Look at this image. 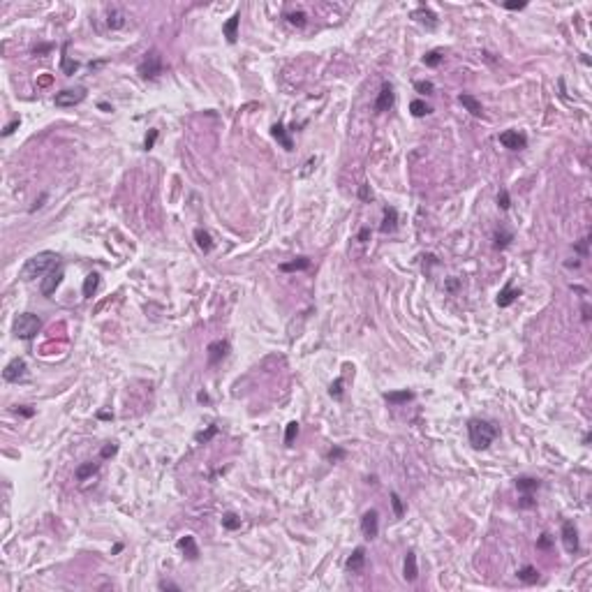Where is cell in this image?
Returning <instances> with one entry per match:
<instances>
[{
	"label": "cell",
	"mask_w": 592,
	"mask_h": 592,
	"mask_svg": "<svg viewBox=\"0 0 592 592\" xmlns=\"http://www.w3.org/2000/svg\"><path fill=\"white\" fill-rule=\"evenodd\" d=\"M458 102H460V104H463V107L467 109L472 116H477V118H479V116H484V107H481V102H479L474 95L460 93V95H458Z\"/></svg>",
	"instance_id": "obj_14"
},
{
	"label": "cell",
	"mask_w": 592,
	"mask_h": 592,
	"mask_svg": "<svg viewBox=\"0 0 592 592\" xmlns=\"http://www.w3.org/2000/svg\"><path fill=\"white\" fill-rule=\"evenodd\" d=\"M197 400H199V403H208V396H206V393H204V391H201L199 396H197Z\"/></svg>",
	"instance_id": "obj_57"
},
{
	"label": "cell",
	"mask_w": 592,
	"mask_h": 592,
	"mask_svg": "<svg viewBox=\"0 0 592 592\" xmlns=\"http://www.w3.org/2000/svg\"><path fill=\"white\" fill-rule=\"evenodd\" d=\"M562 544L567 553H576L578 550V530L574 525V521H564L562 523Z\"/></svg>",
	"instance_id": "obj_8"
},
{
	"label": "cell",
	"mask_w": 592,
	"mask_h": 592,
	"mask_svg": "<svg viewBox=\"0 0 592 592\" xmlns=\"http://www.w3.org/2000/svg\"><path fill=\"white\" fill-rule=\"evenodd\" d=\"M391 504H393V511H396V516H398V518H403V514H405V506H403V500H400L398 493H391Z\"/></svg>",
	"instance_id": "obj_38"
},
{
	"label": "cell",
	"mask_w": 592,
	"mask_h": 592,
	"mask_svg": "<svg viewBox=\"0 0 592 592\" xmlns=\"http://www.w3.org/2000/svg\"><path fill=\"white\" fill-rule=\"evenodd\" d=\"M58 255L56 252H51V250H44V252H37V255H33V257L23 264L21 269V280H35V278H44L49 271H53L56 266H60V262H58Z\"/></svg>",
	"instance_id": "obj_1"
},
{
	"label": "cell",
	"mask_w": 592,
	"mask_h": 592,
	"mask_svg": "<svg viewBox=\"0 0 592 592\" xmlns=\"http://www.w3.org/2000/svg\"><path fill=\"white\" fill-rule=\"evenodd\" d=\"M42 328V319L35 313H21L14 319V335L19 340H33Z\"/></svg>",
	"instance_id": "obj_3"
},
{
	"label": "cell",
	"mask_w": 592,
	"mask_h": 592,
	"mask_svg": "<svg viewBox=\"0 0 592 592\" xmlns=\"http://www.w3.org/2000/svg\"><path fill=\"white\" fill-rule=\"evenodd\" d=\"M493 238H495V248L504 250V248H509V245H511V241H514V234H511V231H506L504 227H500L498 231H495V236H493Z\"/></svg>",
	"instance_id": "obj_26"
},
{
	"label": "cell",
	"mask_w": 592,
	"mask_h": 592,
	"mask_svg": "<svg viewBox=\"0 0 592 592\" xmlns=\"http://www.w3.org/2000/svg\"><path fill=\"white\" fill-rule=\"evenodd\" d=\"M414 88H416V93H421V95H430L433 91H435L433 81H416V84H414Z\"/></svg>",
	"instance_id": "obj_39"
},
{
	"label": "cell",
	"mask_w": 592,
	"mask_h": 592,
	"mask_svg": "<svg viewBox=\"0 0 592 592\" xmlns=\"http://www.w3.org/2000/svg\"><path fill=\"white\" fill-rule=\"evenodd\" d=\"M340 458H345V449H343V447H333V449L328 451V460H331V463L340 460Z\"/></svg>",
	"instance_id": "obj_43"
},
{
	"label": "cell",
	"mask_w": 592,
	"mask_h": 592,
	"mask_svg": "<svg viewBox=\"0 0 592 592\" xmlns=\"http://www.w3.org/2000/svg\"><path fill=\"white\" fill-rule=\"evenodd\" d=\"M498 206L502 208V211H509V206H511V197H509V192H506L504 187L498 192Z\"/></svg>",
	"instance_id": "obj_37"
},
{
	"label": "cell",
	"mask_w": 592,
	"mask_h": 592,
	"mask_svg": "<svg viewBox=\"0 0 592 592\" xmlns=\"http://www.w3.org/2000/svg\"><path fill=\"white\" fill-rule=\"evenodd\" d=\"M296 435H299V423H296V421H289V423H287V430H285V444L287 447H292L294 440H296Z\"/></svg>",
	"instance_id": "obj_34"
},
{
	"label": "cell",
	"mask_w": 592,
	"mask_h": 592,
	"mask_svg": "<svg viewBox=\"0 0 592 592\" xmlns=\"http://www.w3.org/2000/svg\"><path fill=\"white\" fill-rule=\"evenodd\" d=\"M403 576H405V581H416V576H419V567H416V553H414V550H410V553L405 555Z\"/></svg>",
	"instance_id": "obj_16"
},
{
	"label": "cell",
	"mask_w": 592,
	"mask_h": 592,
	"mask_svg": "<svg viewBox=\"0 0 592 592\" xmlns=\"http://www.w3.org/2000/svg\"><path fill=\"white\" fill-rule=\"evenodd\" d=\"M97 470H100V465L97 463H84V465H79L77 470H74V477H77V481H86L88 477L97 474Z\"/></svg>",
	"instance_id": "obj_25"
},
{
	"label": "cell",
	"mask_w": 592,
	"mask_h": 592,
	"mask_svg": "<svg viewBox=\"0 0 592 592\" xmlns=\"http://www.w3.org/2000/svg\"><path fill=\"white\" fill-rule=\"evenodd\" d=\"M77 70H79V63L77 60H70V56L65 53V46H63V72L67 74V77H72Z\"/></svg>",
	"instance_id": "obj_36"
},
{
	"label": "cell",
	"mask_w": 592,
	"mask_h": 592,
	"mask_svg": "<svg viewBox=\"0 0 592 592\" xmlns=\"http://www.w3.org/2000/svg\"><path fill=\"white\" fill-rule=\"evenodd\" d=\"M528 7V2L525 0H509V2H504V9H525Z\"/></svg>",
	"instance_id": "obj_45"
},
{
	"label": "cell",
	"mask_w": 592,
	"mask_h": 592,
	"mask_svg": "<svg viewBox=\"0 0 592 592\" xmlns=\"http://www.w3.org/2000/svg\"><path fill=\"white\" fill-rule=\"evenodd\" d=\"M19 125H21V121H19V118H14V121H12V123H9V125H7V128H5V130H2V137H9V135H12V132H14V130H16V128H19Z\"/></svg>",
	"instance_id": "obj_49"
},
{
	"label": "cell",
	"mask_w": 592,
	"mask_h": 592,
	"mask_svg": "<svg viewBox=\"0 0 592 592\" xmlns=\"http://www.w3.org/2000/svg\"><path fill=\"white\" fill-rule=\"evenodd\" d=\"M537 502L532 500V493H523V498H521V502H518V506H523V509H532Z\"/></svg>",
	"instance_id": "obj_44"
},
{
	"label": "cell",
	"mask_w": 592,
	"mask_h": 592,
	"mask_svg": "<svg viewBox=\"0 0 592 592\" xmlns=\"http://www.w3.org/2000/svg\"><path fill=\"white\" fill-rule=\"evenodd\" d=\"M16 412H21L23 416H33V414H35V410H30V407H16Z\"/></svg>",
	"instance_id": "obj_53"
},
{
	"label": "cell",
	"mask_w": 592,
	"mask_h": 592,
	"mask_svg": "<svg viewBox=\"0 0 592 592\" xmlns=\"http://www.w3.org/2000/svg\"><path fill=\"white\" fill-rule=\"evenodd\" d=\"M398 227V211L393 206H386L384 208V222H382V234H389V231H396Z\"/></svg>",
	"instance_id": "obj_19"
},
{
	"label": "cell",
	"mask_w": 592,
	"mask_h": 592,
	"mask_svg": "<svg viewBox=\"0 0 592 592\" xmlns=\"http://www.w3.org/2000/svg\"><path fill=\"white\" fill-rule=\"evenodd\" d=\"M162 72H164V63H162L160 51H148L146 58L139 63V74H141L143 79H157Z\"/></svg>",
	"instance_id": "obj_4"
},
{
	"label": "cell",
	"mask_w": 592,
	"mask_h": 592,
	"mask_svg": "<svg viewBox=\"0 0 592 592\" xmlns=\"http://www.w3.org/2000/svg\"><path fill=\"white\" fill-rule=\"evenodd\" d=\"M84 100H86V88L84 86L65 88V91L56 93V97H53L56 107H74V104H79V102H84Z\"/></svg>",
	"instance_id": "obj_5"
},
{
	"label": "cell",
	"mask_w": 592,
	"mask_h": 592,
	"mask_svg": "<svg viewBox=\"0 0 592 592\" xmlns=\"http://www.w3.org/2000/svg\"><path fill=\"white\" fill-rule=\"evenodd\" d=\"M537 546H539V548H550V546H553V537H550V535H546V532H544V535L539 537V542H537Z\"/></svg>",
	"instance_id": "obj_47"
},
{
	"label": "cell",
	"mask_w": 592,
	"mask_h": 592,
	"mask_svg": "<svg viewBox=\"0 0 592 592\" xmlns=\"http://www.w3.org/2000/svg\"><path fill=\"white\" fill-rule=\"evenodd\" d=\"M500 143L504 146V148H511V150H521L528 146V139H525V135L523 132H518V130H506V132H502L500 135Z\"/></svg>",
	"instance_id": "obj_7"
},
{
	"label": "cell",
	"mask_w": 592,
	"mask_h": 592,
	"mask_svg": "<svg viewBox=\"0 0 592 592\" xmlns=\"http://www.w3.org/2000/svg\"><path fill=\"white\" fill-rule=\"evenodd\" d=\"M63 278H65L63 266H56L53 271H49V273H46V275H44V278H42V287H40V289H42V294H44V296H51V294L56 292V289H58V285L63 282Z\"/></svg>",
	"instance_id": "obj_6"
},
{
	"label": "cell",
	"mask_w": 592,
	"mask_h": 592,
	"mask_svg": "<svg viewBox=\"0 0 592 592\" xmlns=\"http://www.w3.org/2000/svg\"><path fill=\"white\" fill-rule=\"evenodd\" d=\"M97 287H100V275H97V273H88L86 280H84V296L91 299V296L97 292Z\"/></svg>",
	"instance_id": "obj_27"
},
{
	"label": "cell",
	"mask_w": 592,
	"mask_h": 592,
	"mask_svg": "<svg viewBox=\"0 0 592 592\" xmlns=\"http://www.w3.org/2000/svg\"><path fill=\"white\" fill-rule=\"evenodd\" d=\"M412 19H416V21H421V23H428V28H435V26H437V14H435V12H430L428 7L414 9Z\"/></svg>",
	"instance_id": "obj_21"
},
{
	"label": "cell",
	"mask_w": 592,
	"mask_h": 592,
	"mask_svg": "<svg viewBox=\"0 0 592 592\" xmlns=\"http://www.w3.org/2000/svg\"><path fill=\"white\" fill-rule=\"evenodd\" d=\"M364 567H365V548L364 546H359V548H354V553L350 555V560H347V571L359 574V571H364Z\"/></svg>",
	"instance_id": "obj_13"
},
{
	"label": "cell",
	"mask_w": 592,
	"mask_h": 592,
	"mask_svg": "<svg viewBox=\"0 0 592 592\" xmlns=\"http://www.w3.org/2000/svg\"><path fill=\"white\" fill-rule=\"evenodd\" d=\"M49 49H51L49 44H42V46H37V49H35V53H46Z\"/></svg>",
	"instance_id": "obj_54"
},
{
	"label": "cell",
	"mask_w": 592,
	"mask_h": 592,
	"mask_svg": "<svg viewBox=\"0 0 592 592\" xmlns=\"http://www.w3.org/2000/svg\"><path fill=\"white\" fill-rule=\"evenodd\" d=\"M361 532H364L365 539H375L379 532V518H377V511L375 509H368L361 518Z\"/></svg>",
	"instance_id": "obj_10"
},
{
	"label": "cell",
	"mask_w": 592,
	"mask_h": 592,
	"mask_svg": "<svg viewBox=\"0 0 592 592\" xmlns=\"http://www.w3.org/2000/svg\"><path fill=\"white\" fill-rule=\"evenodd\" d=\"M107 26L111 30H118L125 26V12L118 7H109L107 9Z\"/></svg>",
	"instance_id": "obj_20"
},
{
	"label": "cell",
	"mask_w": 592,
	"mask_h": 592,
	"mask_svg": "<svg viewBox=\"0 0 592 592\" xmlns=\"http://www.w3.org/2000/svg\"><path fill=\"white\" fill-rule=\"evenodd\" d=\"M368 238H370V227H364L361 231H359V241H361V243H368Z\"/></svg>",
	"instance_id": "obj_51"
},
{
	"label": "cell",
	"mask_w": 592,
	"mask_h": 592,
	"mask_svg": "<svg viewBox=\"0 0 592 592\" xmlns=\"http://www.w3.org/2000/svg\"><path fill=\"white\" fill-rule=\"evenodd\" d=\"M516 488L521 493H532V491H537L539 488V479H535V477H521V479H516Z\"/></svg>",
	"instance_id": "obj_29"
},
{
	"label": "cell",
	"mask_w": 592,
	"mask_h": 592,
	"mask_svg": "<svg viewBox=\"0 0 592 592\" xmlns=\"http://www.w3.org/2000/svg\"><path fill=\"white\" fill-rule=\"evenodd\" d=\"M588 243H590V238L585 236L583 241H581V243H578V245H576V250H578V252H581V255H588Z\"/></svg>",
	"instance_id": "obj_52"
},
{
	"label": "cell",
	"mask_w": 592,
	"mask_h": 592,
	"mask_svg": "<svg viewBox=\"0 0 592 592\" xmlns=\"http://www.w3.org/2000/svg\"><path fill=\"white\" fill-rule=\"evenodd\" d=\"M359 199H361V201H372L370 185H361V187H359Z\"/></svg>",
	"instance_id": "obj_46"
},
{
	"label": "cell",
	"mask_w": 592,
	"mask_h": 592,
	"mask_svg": "<svg viewBox=\"0 0 592 592\" xmlns=\"http://www.w3.org/2000/svg\"><path fill=\"white\" fill-rule=\"evenodd\" d=\"M222 528L225 530H238L241 528V518H238L234 511H229V514L222 516Z\"/></svg>",
	"instance_id": "obj_32"
},
{
	"label": "cell",
	"mask_w": 592,
	"mask_h": 592,
	"mask_svg": "<svg viewBox=\"0 0 592 592\" xmlns=\"http://www.w3.org/2000/svg\"><path fill=\"white\" fill-rule=\"evenodd\" d=\"M410 111H412V116L421 118V116H428L430 111H433V109H430L423 100H412V102H410Z\"/></svg>",
	"instance_id": "obj_31"
},
{
	"label": "cell",
	"mask_w": 592,
	"mask_h": 592,
	"mask_svg": "<svg viewBox=\"0 0 592 592\" xmlns=\"http://www.w3.org/2000/svg\"><path fill=\"white\" fill-rule=\"evenodd\" d=\"M194 241H197V245H199L204 252H211L213 250V238H211V234H208L206 229H194Z\"/></svg>",
	"instance_id": "obj_24"
},
{
	"label": "cell",
	"mask_w": 592,
	"mask_h": 592,
	"mask_svg": "<svg viewBox=\"0 0 592 592\" xmlns=\"http://www.w3.org/2000/svg\"><path fill=\"white\" fill-rule=\"evenodd\" d=\"M155 141H157V130L153 128V130H148V135H146V139H143V148L146 150L155 148Z\"/></svg>",
	"instance_id": "obj_41"
},
{
	"label": "cell",
	"mask_w": 592,
	"mask_h": 592,
	"mask_svg": "<svg viewBox=\"0 0 592 592\" xmlns=\"http://www.w3.org/2000/svg\"><path fill=\"white\" fill-rule=\"evenodd\" d=\"M328 393H331L333 398H343V377H338L333 384L328 386Z\"/></svg>",
	"instance_id": "obj_40"
},
{
	"label": "cell",
	"mask_w": 592,
	"mask_h": 592,
	"mask_svg": "<svg viewBox=\"0 0 592 592\" xmlns=\"http://www.w3.org/2000/svg\"><path fill=\"white\" fill-rule=\"evenodd\" d=\"M215 433H218V426H215V423H211V426H208L204 433H199V435H197V442H208V440H211Z\"/></svg>",
	"instance_id": "obj_42"
},
{
	"label": "cell",
	"mask_w": 592,
	"mask_h": 592,
	"mask_svg": "<svg viewBox=\"0 0 592 592\" xmlns=\"http://www.w3.org/2000/svg\"><path fill=\"white\" fill-rule=\"evenodd\" d=\"M116 451H118V447H116V444H107V447L102 449L100 456L102 458H111V456H116Z\"/></svg>",
	"instance_id": "obj_48"
},
{
	"label": "cell",
	"mask_w": 592,
	"mask_h": 592,
	"mask_svg": "<svg viewBox=\"0 0 592 592\" xmlns=\"http://www.w3.org/2000/svg\"><path fill=\"white\" fill-rule=\"evenodd\" d=\"M37 84H40V86H49V84H51V77H42L40 81H37Z\"/></svg>",
	"instance_id": "obj_56"
},
{
	"label": "cell",
	"mask_w": 592,
	"mask_h": 592,
	"mask_svg": "<svg viewBox=\"0 0 592 592\" xmlns=\"http://www.w3.org/2000/svg\"><path fill=\"white\" fill-rule=\"evenodd\" d=\"M393 100H396V95H393V86L389 84V81H384V84H382V88H379L377 102H375V111H377V114H384V111H389V109L393 107Z\"/></svg>",
	"instance_id": "obj_9"
},
{
	"label": "cell",
	"mask_w": 592,
	"mask_h": 592,
	"mask_svg": "<svg viewBox=\"0 0 592 592\" xmlns=\"http://www.w3.org/2000/svg\"><path fill=\"white\" fill-rule=\"evenodd\" d=\"M160 590H174V592H179L181 588L176 583H169V581H160Z\"/></svg>",
	"instance_id": "obj_50"
},
{
	"label": "cell",
	"mask_w": 592,
	"mask_h": 592,
	"mask_svg": "<svg viewBox=\"0 0 592 592\" xmlns=\"http://www.w3.org/2000/svg\"><path fill=\"white\" fill-rule=\"evenodd\" d=\"M206 352H208V364L215 365L229 354V343L227 340H213V343L208 345Z\"/></svg>",
	"instance_id": "obj_12"
},
{
	"label": "cell",
	"mask_w": 592,
	"mask_h": 592,
	"mask_svg": "<svg viewBox=\"0 0 592 592\" xmlns=\"http://www.w3.org/2000/svg\"><path fill=\"white\" fill-rule=\"evenodd\" d=\"M308 266H310V259H308V257H299V259H294V262L280 264V271H285V273H292V271H306Z\"/></svg>",
	"instance_id": "obj_28"
},
{
	"label": "cell",
	"mask_w": 592,
	"mask_h": 592,
	"mask_svg": "<svg viewBox=\"0 0 592 592\" xmlns=\"http://www.w3.org/2000/svg\"><path fill=\"white\" fill-rule=\"evenodd\" d=\"M271 132H273V137H275V139L282 143V148H285V150H292L294 148V143H292V139L287 137V130H285V125H282V123H275V125L271 128Z\"/></svg>",
	"instance_id": "obj_23"
},
{
	"label": "cell",
	"mask_w": 592,
	"mask_h": 592,
	"mask_svg": "<svg viewBox=\"0 0 592 592\" xmlns=\"http://www.w3.org/2000/svg\"><path fill=\"white\" fill-rule=\"evenodd\" d=\"M285 19L292 23V26H296V28H303V26H306L308 16H306V12H301V9H299V12H287Z\"/></svg>",
	"instance_id": "obj_33"
},
{
	"label": "cell",
	"mask_w": 592,
	"mask_h": 592,
	"mask_svg": "<svg viewBox=\"0 0 592 592\" xmlns=\"http://www.w3.org/2000/svg\"><path fill=\"white\" fill-rule=\"evenodd\" d=\"M97 416H100V419H111V414H109V412H100Z\"/></svg>",
	"instance_id": "obj_58"
},
{
	"label": "cell",
	"mask_w": 592,
	"mask_h": 592,
	"mask_svg": "<svg viewBox=\"0 0 592 592\" xmlns=\"http://www.w3.org/2000/svg\"><path fill=\"white\" fill-rule=\"evenodd\" d=\"M518 581H523V583H537V581H539V571L528 564V567L518 569Z\"/></svg>",
	"instance_id": "obj_30"
},
{
	"label": "cell",
	"mask_w": 592,
	"mask_h": 592,
	"mask_svg": "<svg viewBox=\"0 0 592 592\" xmlns=\"http://www.w3.org/2000/svg\"><path fill=\"white\" fill-rule=\"evenodd\" d=\"M583 319H585V321L590 319V306H588V303L583 306Z\"/></svg>",
	"instance_id": "obj_55"
},
{
	"label": "cell",
	"mask_w": 592,
	"mask_h": 592,
	"mask_svg": "<svg viewBox=\"0 0 592 592\" xmlns=\"http://www.w3.org/2000/svg\"><path fill=\"white\" fill-rule=\"evenodd\" d=\"M26 377V361L23 359H12L5 370H2V379L5 382H19V379Z\"/></svg>",
	"instance_id": "obj_11"
},
{
	"label": "cell",
	"mask_w": 592,
	"mask_h": 592,
	"mask_svg": "<svg viewBox=\"0 0 592 592\" xmlns=\"http://www.w3.org/2000/svg\"><path fill=\"white\" fill-rule=\"evenodd\" d=\"M498 435H500L498 426L491 423V421H484V419L467 421V437H470V444L474 449H488Z\"/></svg>",
	"instance_id": "obj_2"
},
{
	"label": "cell",
	"mask_w": 592,
	"mask_h": 592,
	"mask_svg": "<svg viewBox=\"0 0 592 592\" xmlns=\"http://www.w3.org/2000/svg\"><path fill=\"white\" fill-rule=\"evenodd\" d=\"M414 393L407 391V389H403V391H389L384 393V400L386 403H391V405H403V403H407V400H412Z\"/></svg>",
	"instance_id": "obj_22"
},
{
	"label": "cell",
	"mask_w": 592,
	"mask_h": 592,
	"mask_svg": "<svg viewBox=\"0 0 592 592\" xmlns=\"http://www.w3.org/2000/svg\"><path fill=\"white\" fill-rule=\"evenodd\" d=\"M518 296H521V292H518V289H514V285H511V282H506V285L502 287V292L498 294V306L500 308H509L516 299H518Z\"/></svg>",
	"instance_id": "obj_15"
},
{
	"label": "cell",
	"mask_w": 592,
	"mask_h": 592,
	"mask_svg": "<svg viewBox=\"0 0 592 592\" xmlns=\"http://www.w3.org/2000/svg\"><path fill=\"white\" fill-rule=\"evenodd\" d=\"M179 548L185 553L187 560H197L199 557V548H197V542H194L192 535H185L183 539L179 542Z\"/></svg>",
	"instance_id": "obj_18"
},
{
	"label": "cell",
	"mask_w": 592,
	"mask_h": 592,
	"mask_svg": "<svg viewBox=\"0 0 592 592\" xmlns=\"http://www.w3.org/2000/svg\"><path fill=\"white\" fill-rule=\"evenodd\" d=\"M238 23H241V14L236 12V14L222 26V33H225V37H227L229 44H234L236 40H238Z\"/></svg>",
	"instance_id": "obj_17"
},
{
	"label": "cell",
	"mask_w": 592,
	"mask_h": 592,
	"mask_svg": "<svg viewBox=\"0 0 592 592\" xmlns=\"http://www.w3.org/2000/svg\"><path fill=\"white\" fill-rule=\"evenodd\" d=\"M442 60H444L442 51H430V53H426V56H423V63L428 65V67H437Z\"/></svg>",
	"instance_id": "obj_35"
}]
</instances>
